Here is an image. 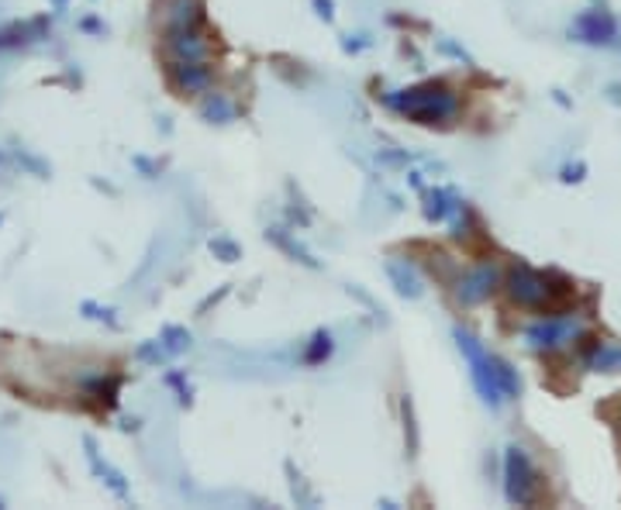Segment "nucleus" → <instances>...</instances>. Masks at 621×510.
Returning a JSON list of instances; mask_svg holds the SVG:
<instances>
[{"label":"nucleus","instance_id":"nucleus-2","mask_svg":"<svg viewBox=\"0 0 621 510\" xmlns=\"http://www.w3.org/2000/svg\"><path fill=\"white\" fill-rule=\"evenodd\" d=\"M455 338H460V349L466 352L470 366H473V382H476V390L484 393L487 403H494V408H497V403H501L504 397H514V393H518V379H514L511 366H504V363H497V359H490V355L484 352V345L476 342L473 335L455 331Z\"/></svg>","mask_w":621,"mask_h":510},{"label":"nucleus","instance_id":"nucleus-4","mask_svg":"<svg viewBox=\"0 0 621 510\" xmlns=\"http://www.w3.org/2000/svg\"><path fill=\"white\" fill-rule=\"evenodd\" d=\"M393 108L422 124H435V121L452 118L455 108H460V100H455V94L446 90L442 83H425V87L404 90V97H393Z\"/></svg>","mask_w":621,"mask_h":510},{"label":"nucleus","instance_id":"nucleus-3","mask_svg":"<svg viewBox=\"0 0 621 510\" xmlns=\"http://www.w3.org/2000/svg\"><path fill=\"white\" fill-rule=\"evenodd\" d=\"M162 49H166V70H191V66H211V38L204 32V21L191 25L162 28Z\"/></svg>","mask_w":621,"mask_h":510},{"label":"nucleus","instance_id":"nucleus-1","mask_svg":"<svg viewBox=\"0 0 621 510\" xmlns=\"http://www.w3.org/2000/svg\"><path fill=\"white\" fill-rule=\"evenodd\" d=\"M508 293L518 307H538V311L559 314L570 304L573 283L556 272H538L528 266H518L508 272Z\"/></svg>","mask_w":621,"mask_h":510},{"label":"nucleus","instance_id":"nucleus-9","mask_svg":"<svg viewBox=\"0 0 621 510\" xmlns=\"http://www.w3.org/2000/svg\"><path fill=\"white\" fill-rule=\"evenodd\" d=\"M584 32H587L590 41H600V35H605V38L611 35V21H608V17H597V14H594V17H584Z\"/></svg>","mask_w":621,"mask_h":510},{"label":"nucleus","instance_id":"nucleus-6","mask_svg":"<svg viewBox=\"0 0 621 510\" xmlns=\"http://www.w3.org/2000/svg\"><path fill=\"white\" fill-rule=\"evenodd\" d=\"M535 470H532V462L522 449H511L508 452V497L514 503H532L535 500Z\"/></svg>","mask_w":621,"mask_h":510},{"label":"nucleus","instance_id":"nucleus-5","mask_svg":"<svg viewBox=\"0 0 621 510\" xmlns=\"http://www.w3.org/2000/svg\"><path fill=\"white\" fill-rule=\"evenodd\" d=\"M580 331H584V325L573 321V317H552V321H538L528 328V345L552 352V349L570 345Z\"/></svg>","mask_w":621,"mask_h":510},{"label":"nucleus","instance_id":"nucleus-8","mask_svg":"<svg viewBox=\"0 0 621 510\" xmlns=\"http://www.w3.org/2000/svg\"><path fill=\"white\" fill-rule=\"evenodd\" d=\"M594 366L597 369H608V373L621 369V345H600L597 355H594Z\"/></svg>","mask_w":621,"mask_h":510},{"label":"nucleus","instance_id":"nucleus-7","mask_svg":"<svg viewBox=\"0 0 621 510\" xmlns=\"http://www.w3.org/2000/svg\"><path fill=\"white\" fill-rule=\"evenodd\" d=\"M497 280H501L497 266H476L473 272H466L463 280L455 283V301H460V304H480L494 293Z\"/></svg>","mask_w":621,"mask_h":510}]
</instances>
